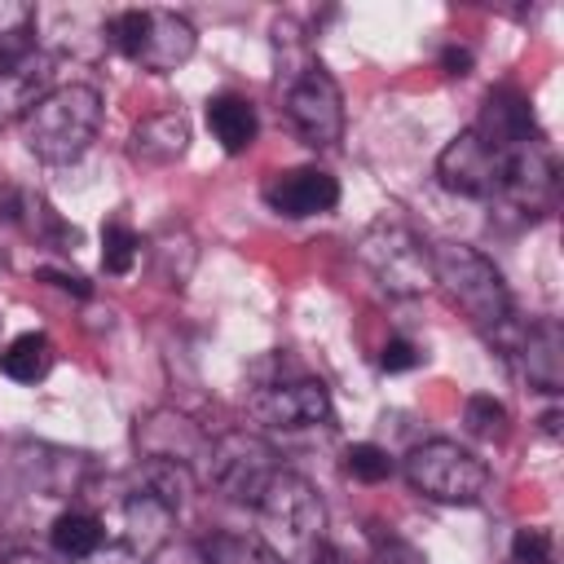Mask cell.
Segmentation results:
<instances>
[{"instance_id": "cell-13", "label": "cell", "mask_w": 564, "mask_h": 564, "mask_svg": "<svg viewBox=\"0 0 564 564\" xmlns=\"http://www.w3.org/2000/svg\"><path fill=\"white\" fill-rule=\"evenodd\" d=\"M172 524H176V511L163 502V498H154L150 489H132L128 498H123V538H119V546L137 560V564H150L154 555H159V546L172 538Z\"/></svg>"}, {"instance_id": "cell-16", "label": "cell", "mask_w": 564, "mask_h": 564, "mask_svg": "<svg viewBox=\"0 0 564 564\" xmlns=\"http://www.w3.org/2000/svg\"><path fill=\"white\" fill-rule=\"evenodd\" d=\"M476 132H480L489 145H498V150H516V145L533 141V137H542L538 123H533L529 101H524L516 88H494V93L485 97L480 119H476Z\"/></svg>"}, {"instance_id": "cell-25", "label": "cell", "mask_w": 564, "mask_h": 564, "mask_svg": "<svg viewBox=\"0 0 564 564\" xmlns=\"http://www.w3.org/2000/svg\"><path fill=\"white\" fill-rule=\"evenodd\" d=\"M137 256H141L137 229L123 225V220H110V225L101 229V269H106V273H132Z\"/></svg>"}, {"instance_id": "cell-8", "label": "cell", "mask_w": 564, "mask_h": 564, "mask_svg": "<svg viewBox=\"0 0 564 564\" xmlns=\"http://www.w3.org/2000/svg\"><path fill=\"white\" fill-rule=\"evenodd\" d=\"M507 159L511 150H498L489 145L476 128L458 132L441 159H436V181L449 189V194H463V198H485L494 203L502 194V181H507Z\"/></svg>"}, {"instance_id": "cell-4", "label": "cell", "mask_w": 564, "mask_h": 564, "mask_svg": "<svg viewBox=\"0 0 564 564\" xmlns=\"http://www.w3.org/2000/svg\"><path fill=\"white\" fill-rule=\"evenodd\" d=\"M110 44L150 75H172L194 57V26L172 9H123L106 22Z\"/></svg>"}, {"instance_id": "cell-7", "label": "cell", "mask_w": 564, "mask_h": 564, "mask_svg": "<svg viewBox=\"0 0 564 564\" xmlns=\"http://www.w3.org/2000/svg\"><path fill=\"white\" fill-rule=\"evenodd\" d=\"M405 480L414 494L432 498V502H476L489 489V467L485 458H476L471 449H463L458 441H423L405 454Z\"/></svg>"}, {"instance_id": "cell-11", "label": "cell", "mask_w": 564, "mask_h": 564, "mask_svg": "<svg viewBox=\"0 0 564 564\" xmlns=\"http://www.w3.org/2000/svg\"><path fill=\"white\" fill-rule=\"evenodd\" d=\"M264 203L291 220L322 216L339 203V181L322 167H286V172H273L264 181Z\"/></svg>"}, {"instance_id": "cell-31", "label": "cell", "mask_w": 564, "mask_h": 564, "mask_svg": "<svg viewBox=\"0 0 564 564\" xmlns=\"http://www.w3.org/2000/svg\"><path fill=\"white\" fill-rule=\"evenodd\" d=\"M375 564H423V555L401 538H375Z\"/></svg>"}, {"instance_id": "cell-29", "label": "cell", "mask_w": 564, "mask_h": 564, "mask_svg": "<svg viewBox=\"0 0 564 564\" xmlns=\"http://www.w3.org/2000/svg\"><path fill=\"white\" fill-rule=\"evenodd\" d=\"M511 555L516 564H555V538L546 529H516Z\"/></svg>"}, {"instance_id": "cell-18", "label": "cell", "mask_w": 564, "mask_h": 564, "mask_svg": "<svg viewBox=\"0 0 564 564\" xmlns=\"http://www.w3.org/2000/svg\"><path fill=\"white\" fill-rule=\"evenodd\" d=\"M26 458H18L26 485H35L40 494L48 498H66L79 489V467H84V454H66V449H53V445H22Z\"/></svg>"}, {"instance_id": "cell-27", "label": "cell", "mask_w": 564, "mask_h": 564, "mask_svg": "<svg viewBox=\"0 0 564 564\" xmlns=\"http://www.w3.org/2000/svg\"><path fill=\"white\" fill-rule=\"evenodd\" d=\"M344 471H348L352 480H361V485H379V480L392 471V458H388L379 445L361 441V445H348V454H344Z\"/></svg>"}, {"instance_id": "cell-2", "label": "cell", "mask_w": 564, "mask_h": 564, "mask_svg": "<svg viewBox=\"0 0 564 564\" xmlns=\"http://www.w3.org/2000/svg\"><path fill=\"white\" fill-rule=\"evenodd\" d=\"M97 128H101V93L93 84H62L22 119L26 150L44 163H75L93 145Z\"/></svg>"}, {"instance_id": "cell-19", "label": "cell", "mask_w": 564, "mask_h": 564, "mask_svg": "<svg viewBox=\"0 0 564 564\" xmlns=\"http://www.w3.org/2000/svg\"><path fill=\"white\" fill-rule=\"evenodd\" d=\"M207 128H212V137L220 141L225 154H242L256 141V128H260L256 106L238 93H220V97L207 101Z\"/></svg>"}, {"instance_id": "cell-20", "label": "cell", "mask_w": 564, "mask_h": 564, "mask_svg": "<svg viewBox=\"0 0 564 564\" xmlns=\"http://www.w3.org/2000/svg\"><path fill=\"white\" fill-rule=\"evenodd\" d=\"M53 551L62 555V560H70V564H84L88 555H97L101 546H106V529H101V520L93 516V511H79V507H70V511H62L57 520H53Z\"/></svg>"}, {"instance_id": "cell-12", "label": "cell", "mask_w": 564, "mask_h": 564, "mask_svg": "<svg viewBox=\"0 0 564 564\" xmlns=\"http://www.w3.org/2000/svg\"><path fill=\"white\" fill-rule=\"evenodd\" d=\"M137 445H141L145 458H163V463L189 467L194 458H207V445L212 441L185 414H176V410H150L145 419H137Z\"/></svg>"}, {"instance_id": "cell-6", "label": "cell", "mask_w": 564, "mask_h": 564, "mask_svg": "<svg viewBox=\"0 0 564 564\" xmlns=\"http://www.w3.org/2000/svg\"><path fill=\"white\" fill-rule=\"evenodd\" d=\"M203 467H207V485L220 498H229L238 507H256L264 498V489L273 485V476L282 471V458L256 432H225L207 445Z\"/></svg>"}, {"instance_id": "cell-3", "label": "cell", "mask_w": 564, "mask_h": 564, "mask_svg": "<svg viewBox=\"0 0 564 564\" xmlns=\"http://www.w3.org/2000/svg\"><path fill=\"white\" fill-rule=\"evenodd\" d=\"M432 273L449 291V300L480 326V330H502L511 322V295L489 256H480L467 242H441L432 247Z\"/></svg>"}, {"instance_id": "cell-24", "label": "cell", "mask_w": 564, "mask_h": 564, "mask_svg": "<svg viewBox=\"0 0 564 564\" xmlns=\"http://www.w3.org/2000/svg\"><path fill=\"white\" fill-rule=\"evenodd\" d=\"M141 489H150L154 498H163L172 511H181L185 494L194 489V471L181 463H163V458H145L141 467Z\"/></svg>"}, {"instance_id": "cell-22", "label": "cell", "mask_w": 564, "mask_h": 564, "mask_svg": "<svg viewBox=\"0 0 564 564\" xmlns=\"http://www.w3.org/2000/svg\"><path fill=\"white\" fill-rule=\"evenodd\" d=\"M31 35H35V9L26 0H0V70H9L31 53Z\"/></svg>"}, {"instance_id": "cell-1", "label": "cell", "mask_w": 564, "mask_h": 564, "mask_svg": "<svg viewBox=\"0 0 564 564\" xmlns=\"http://www.w3.org/2000/svg\"><path fill=\"white\" fill-rule=\"evenodd\" d=\"M256 516H260V542L282 564H313L326 551V507L304 476L282 467L264 489V498L256 502Z\"/></svg>"}, {"instance_id": "cell-36", "label": "cell", "mask_w": 564, "mask_h": 564, "mask_svg": "<svg viewBox=\"0 0 564 564\" xmlns=\"http://www.w3.org/2000/svg\"><path fill=\"white\" fill-rule=\"evenodd\" d=\"M0 198H4V189H0Z\"/></svg>"}, {"instance_id": "cell-35", "label": "cell", "mask_w": 564, "mask_h": 564, "mask_svg": "<svg viewBox=\"0 0 564 564\" xmlns=\"http://www.w3.org/2000/svg\"><path fill=\"white\" fill-rule=\"evenodd\" d=\"M538 423H542V432H546V436H560V410H546Z\"/></svg>"}, {"instance_id": "cell-32", "label": "cell", "mask_w": 564, "mask_h": 564, "mask_svg": "<svg viewBox=\"0 0 564 564\" xmlns=\"http://www.w3.org/2000/svg\"><path fill=\"white\" fill-rule=\"evenodd\" d=\"M441 70H445V75H454V79L471 75V48H463V44L441 48Z\"/></svg>"}, {"instance_id": "cell-9", "label": "cell", "mask_w": 564, "mask_h": 564, "mask_svg": "<svg viewBox=\"0 0 564 564\" xmlns=\"http://www.w3.org/2000/svg\"><path fill=\"white\" fill-rule=\"evenodd\" d=\"M286 119H291V128L300 132L304 145L330 150L344 137V93H339L335 75L313 62L300 79H291V88H286Z\"/></svg>"}, {"instance_id": "cell-21", "label": "cell", "mask_w": 564, "mask_h": 564, "mask_svg": "<svg viewBox=\"0 0 564 564\" xmlns=\"http://www.w3.org/2000/svg\"><path fill=\"white\" fill-rule=\"evenodd\" d=\"M0 370H4L13 383H35V379H44V375L53 370V344H48V335H40V330L18 335V339L0 352Z\"/></svg>"}, {"instance_id": "cell-15", "label": "cell", "mask_w": 564, "mask_h": 564, "mask_svg": "<svg viewBox=\"0 0 564 564\" xmlns=\"http://www.w3.org/2000/svg\"><path fill=\"white\" fill-rule=\"evenodd\" d=\"M516 352H520V370L533 388H542L551 397L564 388V330H560V322L542 317L529 330H520Z\"/></svg>"}, {"instance_id": "cell-34", "label": "cell", "mask_w": 564, "mask_h": 564, "mask_svg": "<svg viewBox=\"0 0 564 564\" xmlns=\"http://www.w3.org/2000/svg\"><path fill=\"white\" fill-rule=\"evenodd\" d=\"M0 564H48L44 555H35V551H9Z\"/></svg>"}, {"instance_id": "cell-28", "label": "cell", "mask_w": 564, "mask_h": 564, "mask_svg": "<svg viewBox=\"0 0 564 564\" xmlns=\"http://www.w3.org/2000/svg\"><path fill=\"white\" fill-rule=\"evenodd\" d=\"M463 423L471 436H502L507 427V410L494 401V397H467L463 405Z\"/></svg>"}, {"instance_id": "cell-14", "label": "cell", "mask_w": 564, "mask_h": 564, "mask_svg": "<svg viewBox=\"0 0 564 564\" xmlns=\"http://www.w3.org/2000/svg\"><path fill=\"white\" fill-rule=\"evenodd\" d=\"M53 57L48 53H26L9 70H0V128L13 119H26L48 93H53Z\"/></svg>"}, {"instance_id": "cell-30", "label": "cell", "mask_w": 564, "mask_h": 564, "mask_svg": "<svg viewBox=\"0 0 564 564\" xmlns=\"http://www.w3.org/2000/svg\"><path fill=\"white\" fill-rule=\"evenodd\" d=\"M419 361H423V348H419V344H410V339H401V335H397V339H388V344H383V352H379V366H383L388 375H397V370H414Z\"/></svg>"}, {"instance_id": "cell-5", "label": "cell", "mask_w": 564, "mask_h": 564, "mask_svg": "<svg viewBox=\"0 0 564 564\" xmlns=\"http://www.w3.org/2000/svg\"><path fill=\"white\" fill-rule=\"evenodd\" d=\"M357 260L370 269V278L388 291V295H423L427 286H436L432 273V247L401 220H379L361 234L357 242Z\"/></svg>"}, {"instance_id": "cell-33", "label": "cell", "mask_w": 564, "mask_h": 564, "mask_svg": "<svg viewBox=\"0 0 564 564\" xmlns=\"http://www.w3.org/2000/svg\"><path fill=\"white\" fill-rule=\"evenodd\" d=\"M40 278H44V282H53V286H62V291H70V295H79V300H88V295H93V286H88L79 273H66V269H40Z\"/></svg>"}, {"instance_id": "cell-10", "label": "cell", "mask_w": 564, "mask_h": 564, "mask_svg": "<svg viewBox=\"0 0 564 564\" xmlns=\"http://www.w3.org/2000/svg\"><path fill=\"white\" fill-rule=\"evenodd\" d=\"M251 419L264 427H317L330 423V392L322 379L308 375H291V379H269L251 392L247 401Z\"/></svg>"}, {"instance_id": "cell-23", "label": "cell", "mask_w": 564, "mask_h": 564, "mask_svg": "<svg viewBox=\"0 0 564 564\" xmlns=\"http://www.w3.org/2000/svg\"><path fill=\"white\" fill-rule=\"evenodd\" d=\"M203 560L207 564H282L260 538H247V533H212L203 542Z\"/></svg>"}, {"instance_id": "cell-26", "label": "cell", "mask_w": 564, "mask_h": 564, "mask_svg": "<svg viewBox=\"0 0 564 564\" xmlns=\"http://www.w3.org/2000/svg\"><path fill=\"white\" fill-rule=\"evenodd\" d=\"M22 203H26V212H18V216H22V225H26L35 238H44V242H57V247H66V242L75 247V238H79V234H75V229H70V225H66V220H62V216L48 207V198H40V194H26Z\"/></svg>"}, {"instance_id": "cell-17", "label": "cell", "mask_w": 564, "mask_h": 564, "mask_svg": "<svg viewBox=\"0 0 564 564\" xmlns=\"http://www.w3.org/2000/svg\"><path fill=\"white\" fill-rule=\"evenodd\" d=\"M189 145V119L181 110H163V115H145L137 128H132V159L141 163H172L181 159Z\"/></svg>"}]
</instances>
